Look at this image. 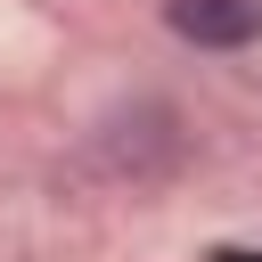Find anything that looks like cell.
I'll return each instance as SVG.
<instances>
[{
    "mask_svg": "<svg viewBox=\"0 0 262 262\" xmlns=\"http://www.w3.org/2000/svg\"><path fill=\"white\" fill-rule=\"evenodd\" d=\"M172 33L196 49H246L262 41V0H172Z\"/></svg>",
    "mask_w": 262,
    "mask_h": 262,
    "instance_id": "6da1fadb",
    "label": "cell"
}]
</instances>
